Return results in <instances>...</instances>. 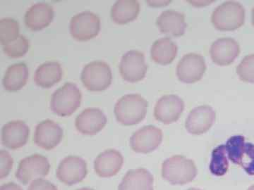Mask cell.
Here are the masks:
<instances>
[{
    "label": "cell",
    "mask_w": 254,
    "mask_h": 190,
    "mask_svg": "<svg viewBox=\"0 0 254 190\" xmlns=\"http://www.w3.org/2000/svg\"><path fill=\"white\" fill-rule=\"evenodd\" d=\"M215 111L210 106H200L190 111L186 120L185 127L192 135H202L209 131L215 123Z\"/></svg>",
    "instance_id": "cell-16"
},
{
    "label": "cell",
    "mask_w": 254,
    "mask_h": 190,
    "mask_svg": "<svg viewBox=\"0 0 254 190\" xmlns=\"http://www.w3.org/2000/svg\"><path fill=\"white\" fill-rule=\"evenodd\" d=\"M27 190H58V188L51 182L41 178L32 182Z\"/></svg>",
    "instance_id": "cell-32"
},
{
    "label": "cell",
    "mask_w": 254,
    "mask_h": 190,
    "mask_svg": "<svg viewBox=\"0 0 254 190\" xmlns=\"http://www.w3.org/2000/svg\"><path fill=\"white\" fill-rule=\"evenodd\" d=\"M54 10L45 2L32 5L25 14V23L32 31H37L47 27L53 21Z\"/></svg>",
    "instance_id": "cell-20"
},
{
    "label": "cell",
    "mask_w": 254,
    "mask_h": 190,
    "mask_svg": "<svg viewBox=\"0 0 254 190\" xmlns=\"http://www.w3.org/2000/svg\"><path fill=\"white\" fill-rule=\"evenodd\" d=\"M81 79L88 91H103L111 85L113 73L109 65L105 61H93L83 68Z\"/></svg>",
    "instance_id": "cell-6"
},
{
    "label": "cell",
    "mask_w": 254,
    "mask_h": 190,
    "mask_svg": "<svg viewBox=\"0 0 254 190\" xmlns=\"http://www.w3.org/2000/svg\"><path fill=\"white\" fill-rule=\"evenodd\" d=\"M197 168L194 162L183 156L167 158L162 165L163 179L173 186H184L195 179Z\"/></svg>",
    "instance_id": "cell-2"
},
{
    "label": "cell",
    "mask_w": 254,
    "mask_h": 190,
    "mask_svg": "<svg viewBox=\"0 0 254 190\" xmlns=\"http://www.w3.org/2000/svg\"><path fill=\"white\" fill-rule=\"evenodd\" d=\"M14 160L8 151L4 150L0 151V179L9 176L12 168Z\"/></svg>",
    "instance_id": "cell-31"
},
{
    "label": "cell",
    "mask_w": 254,
    "mask_h": 190,
    "mask_svg": "<svg viewBox=\"0 0 254 190\" xmlns=\"http://www.w3.org/2000/svg\"><path fill=\"white\" fill-rule=\"evenodd\" d=\"M148 103L138 94L126 95L117 101L115 117L124 126H133L141 122L146 116Z\"/></svg>",
    "instance_id": "cell-1"
},
{
    "label": "cell",
    "mask_w": 254,
    "mask_h": 190,
    "mask_svg": "<svg viewBox=\"0 0 254 190\" xmlns=\"http://www.w3.org/2000/svg\"><path fill=\"white\" fill-rule=\"evenodd\" d=\"M50 164L46 156L34 154L20 161L16 178L24 186L36 180L41 179L49 173Z\"/></svg>",
    "instance_id": "cell-7"
},
{
    "label": "cell",
    "mask_w": 254,
    "mask_h": 190,
    "mask_svg": "<svg viewBox=\"0 0 254 190\" xmlns=\"http://www.w3.org/2000/svg\"><path fill=\"white\" fill-rule=\"evenodd\" d=\"M154 178L144 168L128 171L118 187V190H154Z\"/></svg>",
    "instance_id": "cell-22"
},
{
    "label": "cell",
    "mask_w": 254,
    "mask_h": 190,
    "mask_svg": "<svg viewBox=\"0 0 254 190\" xmlns=\"http://www.w3.org/2000/svg\"><path fill=\"white\" fill-rule=\"evenodd\" d=\"M100 30V19L98 15L86 11L73 16L69 24V31L74 39L80 41L91 40L98 36Z\"/></svg>",
    "instance_id": "cell-8"
},
{
    "label": "cell",
    "mask_w": 254,
    "mask_h": 190,
    "mask_svg": "<svg viewBox=\"0 0 254 190\" xmlns=\"http://www.w3.org/2000/svg\"><path fill=\"white\" fill-rule=\"evenodd\" d=\"M225 147L232 163L241 166L250 176H254V144L246 142L245 137L235 136L227 141Z\"/></svg>",
    "instance_id": "cell-5"
},
{
    "label": "cell",
    "mask_w": 254,
    "mask_h": 190,
    "mask_svg": "<svg viewBox=\"0 0 254 190\" xmlns=\"http://www.w3.org/2000/svg\"><path fill=\"white\" fill-rule=\"evenodd\" d=\"M140 11V4L136 0H118L111 9L114 22L125 24L136 19Z\"/></svg>",
    "instance_id": "cell-25"
},
{
    "label": "cell",
    "mask_w": 254,
    "mask_h": 190,
    "mask_svg": "<svg viewBox=\"0 0 254 190\" xmlns=\"http://www.w3.org/2000/svg\"><path fill=\"white\" fill-rule=\"evenodd\" d=\"M188 190H201L198 189V188H190V189H189Z\"/></svg>",
    "instance_id": "cell-37"
},
{
    "label": "cell",
    "mask_w": 254,
    "mask_h": 190,
    "mask_svg": "<svg viewBox=\"0 0 254 190\" xmlns=\"http://www.w3.org/2000/svg\"><path fill=\"white\" fill-rule=\"evenodd\" d=\"M81 99V92L77 86L66 83L52 95L50 109L58 116H71L79 107Z\"/></svg>",
    "instance_id": "cell-3"
},
{
    "label": "cell",
    "mask_w": 254,
    "mask_h": 190,
    "mask_svg": "<svg viewBox=\"0 0 254 190\" xmlns=\"http://www.w3.org/2000/svg\"><path fill=\"white\" fill-rule=\"evenodd\" d=\"M206 70L204 58L201 55L190 53L185 55L179 61L177 76L180 81L193 83L200 81Z\"/></svg>",
    "instance_id": "cell-12"
},
{
    "label": "cell",
    "mask_w": 254,
    "mask_h": 190,
    "mask_svg": "<svg viewBox=\"0 0 254 190\" xmlns=\"http://www.w3.org/2000/svg\"><path fill=\"white\" fill-rule=\"evenodd\" d=\"M185 109V102L177 95H168L158 99L154 109L155 119L164 124L176 122Z\"/></svg>",
    "instance_id": "cell-13"
},
{
    "label": "cell",
    "mask_w": 254,
    "mask_h": 190,
    "mask_svg": "<svg viewBox=\"0 0 254 190\" xmlns=\"http://www.w3.org/2000/svg\"><path fill=\"white\" fill-rule=\"evenodd\" d=\"M210 53L214 63L220 66H227L239 56L240 48L238 43L232 38H220L212 44Z\"/></svg>",
    "instance_id": "cell-19"
},
{
    "label": "cell",
    "mask_w": 254,
    "mask_h": 190,
    "mask_svg": "<svg viewBox=\"0 0 254 190\" xmlns=\"http://www.w3.org/2000/svg\"><path fill=\"white\" fill-rule=\"evenodd\" d=\"M252 24H253V26L254 27V7L253 8V9H252Z\"/></svg>",
    "instance_id": "cell-34"
},
{
    "label": "cell",
    "mask_w": 254,
    "mask_h": 190,
    "mask_svg": "<svg viewBox=\"0 0 254 190\" xmlns=\"http://www.w3.org/2000/svg\"><path fill=\"white\" fill-rule=\"evenodd\" d=\"M124 163L123 154L116 149H108L100 153L94 161L95 172L101 178L116 176Z\"/></svg>",
    "instance_id": "cell-18"
},
{
    "label": "cell",
    "mask_w": 254,
    "mask_h": 190,
    "mask_svg": "<svg viewBox=\"0 0 254 190\" xmlns=\"http://www.w3.org/2000/svg\"><path fill=\"white\" fill-rule=\"evenodd\" d=\"M247 190H254V186H251Z\"/></svg>",
    "instance_id": "cell-36"
},
{
    "label": "cell",
    "mask_w": 254,
    "mask_h": 190,
    "mask_svg": "<svg viewBox=\"0 0 254 190\" xmlns=\"http://www.w3.org/2000/svg\"><path fill=\"white\" fill-rule=\"evenodd\" d=\"M29 48L30 41L23 36H19L14 41L3 46L5 54L11 58H18L24 56Z\"/></svg>",
    "instance_id": "cell-29"
},
{
    "label": "cell",
    "mask_w": 254,
    "mask_h": 190,
    "mask_svg": "<svg viewBox=\"0 0 254 190\" xmlns=\"http://www.w3.org/2000/svg\"><path fill=\"white\" fill-rule=\"evenodd\" d=\"M156 24L161 33L171 37L182 36L187 28L185 14L175 10L162 12L157 18Z\"/></svg>",
    "instance_id": "cell-21"
},
{
    "label": "cell",
    "mask_w": 254,
    "mask_h": 190,
    "mask_svg": "<svg viewBox=\"0 0 254 190\" xmlns=\"http://www.w3.org/2000/svg\"><path fill=\"white\" fill-rule=\"evenodd\" d=\"M210 171L215 176H223L229 169L228 156L225 144L219 145L212 152Z\"/></svg>",
    "instance_id": "cell-27"
},
{
    "label": "cell",
    "mask_w": 254,
    "mask_h": 190,
    "mask_svg": "<svg viewBox=\"0 0 254 190\" xmlns=\"http://www.w3.org/2000/svg\"><path fill=\"white\" fill-rule=\"evenodd\" d=\"M28 68L25 63H18L11 65L6 69L2 80V84L6 91H19L27 83Z\"/></svg>",
    "instance_id": "cell-26"
},
{
    "label": "cell",
    "mask_w": 254,
    "mask_h": 190,
    "mask_svg": "<svg viewBox=\"0 0 254 190\" xmlns=\"http://www.w3.org/2000/svg\"><path fill=\"white\" fill-rule=\"evenodd\" d=\"M63 68L57 61H47L37 68L34 75V81L38 86L49 88L61 80Z\"/></svg>",
    "instance_id": "cell-23"
},
{
    "label": "cell",
    "mask_w": 254,
    "mask_h": 190,
    "mask_svg": "<svg viewBox=\"0 0 254 190\" xmlns=\"http://www.w3.org/2000/svg\"><path fill=\"white\" fill-rule=\"evenodd\" d=\"M19 36V24L16 20L4 18L0 21V42L2 46L14 41Z\"/></svg>",
    "instance_id": "cell-28"
},
{
    "label": "cell",
    "mask_w": 254,
    "mask_h": 190,
    "mask_svg": "<svg viewBox=\"0 0 254 190\" xmlns=\"http://www.w3.org/2000/svg\"><path fill=\"white\" fill-rule=\"evenodd\" d=\"M163 141V132L154 126H146L135 132L130 138V146L137 153L152 152Z\"/></svg>",
    "instance_id": "cell-11"
},
{
    "label": "cell",
    "mask_w": 254,
    "mask_h": 190,
    "mask_svg": "<svg viewBox=\"0 0 254 190\" xmlns=\"http://www.w3.org/2000/svg\"><path fill=\"white\" fill-rule=\"evenodd\" d=\"M63 138V130L61 126L54 121L48 119L37 125L33 141L42 149L50 150L56 147Z\"/></svg>",
    "instance_id": "cell-14"
},
{
    "label": "cell",
    "mask_w": 254,
    "mask_h": 190,
    "mask_svg": "<svg viewBox=\"0 0 254 190\" xmlns=\"http://www.w3.org/2000/svg\"><path fill=\"white\" fill-rule=\"evenodd\" d=\"M237 73L242 81L254 83V54L245 56L237 68Z\"/></svg>",
    "instance_id": "cell-30"
},
{
    "label": "cell",
    "mask_w": 254,
    "mask_h": 190,
    "mask_svg": "<svg viewBox=\"0 0 254 190\" xmlns=\"http://www.w3.org/2000/svg\"><path fill=\"white\" fill-rule=\"evenodd\" d=\"M77 190H94L91 189V188H81V189H78Z\"/></svg>",
    "instance_id": "cell-35"
},
{
    "label": "cell",
    "mask_w": 254,
    "mask_h": 190,
    "mask_svg": "<svg viewBox=\"0 0 254 190\" xmlns=\"http://www.w3.org/2000/svg\"><path fill=\"white\" fill-rule=\"evenodd\" d=\"M107 117L98 108H87L78 115L75 121L76 130L81 134L93 136L106 126Z\"/></svg>",
    "instance_id": "cell-15"
},
{
    "label": "cell",
    "mask_w": 254,
    "mask_h": 190,
    "mask_svg": "<svg viewBox=\"0 0 254 190\" xmlns=\"http://www.w3.org/2000/svg\"><path fill=\"white\" fill-rule=\"evenodd\" d=\"M148 66L145 56L141 51L131 50L123 55L120 63L122 77L130 83H136L143 80L146 74Z\"/></svg>",
    "instance_id": "cell-10"
},
{
    "label": "cell",
    "mask_w": 254,
    "mask_h": 190,
    "mask_svg": "<svg viewBox=\"0 0 254 190\" xmlns=\"http://www.w3.org/2000/svg\"><path fill=\"white\" fill-rule=\"evenodd\" d=\"M0 190H23L21 186L14 183H9L0 187Z\"/></svg>",
    "instance_id": "cell-33"
},
{
    "label": "cell",
    "mask_w": 254,
    "mask_h": 190,
    "mask_svg": "<svg viewBox=\"0 0 254 190\" xmlns=\"http://www.w3.org/2000/svg\"><path fill=\"white\" fill-rule=\"evenodd\" d=\"M88 173L86 161L81 157L69 156L64 158L57 170V178L61 183L71 186L81 183Z\"/></svg>",
    "instance_id": "cell-9"
},
{
    "label": "cell",
    "mask_w": 254,
    "mask_h": 190,
    "mask_svg": "<svg viewBox=\"0 0 254 190\" xmlns=\"http://www.w3.org/2000/svg\"><path fill=\"white\" fill-rule=\"evenodd\" d=\"M178 48L170 38H160L153 43L150 49V56L155 63L168 65L176 58Z\"/></svg>",
    "instance_id": "cell-24"
},
{
    "label": "cell",
    "mask_w": 254,
    "mask_h": 190,
    "mask_svg": "<svg viewBox=\"0 0 254 190\" xmlns=\"http://www.w3.org/2000/svg\"><path fill=\"white\" fill-rule=\"evenodd\" d=\"M245 10L240 3L227 1L214 10L211 21L220 31H235L245 23Z\"/></svg>",
    "instance_id": "cell-4"
},
{
    "label": "cell",
    "mask_w": 254,
    "mask_h": 190,
    "mask_svg": "<svg viewBox=\"0 0 254 190\" xmlns=\"http://www.w3.org/2000/svg\"><path fill=\"white\" fill-rule=\"evenodd\" d=\"M30 128L22 121H12L6 123L1 130V143L10 149L22 147L27 143Z\"/></svg>",
    "instance_id": "cell-17"
}]
</instances>
